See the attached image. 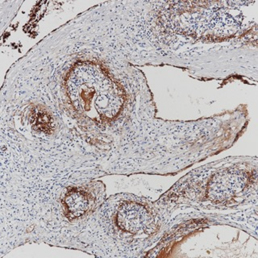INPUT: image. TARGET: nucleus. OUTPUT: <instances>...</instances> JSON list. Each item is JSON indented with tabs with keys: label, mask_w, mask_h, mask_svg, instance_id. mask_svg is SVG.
I'll use <instances>...</instances> for the list:
<instances>
[{
	"label": "nucleus",
	"mask_w": 258,
	"mask_h": 258,
	"mask_svg": "<svg viewBox=\"0 0 258 258\" xmlns=\"http://www.w3.org/2000/svg\"><path fill=\"white\" fill-rule=\"evenodd\" d=\"M140 199L119 201L112 213L114 227L127 236H151L159 230L161 218L149 202Z\"/></svg>",
	"instance_id": "1"
}]
</instances>
